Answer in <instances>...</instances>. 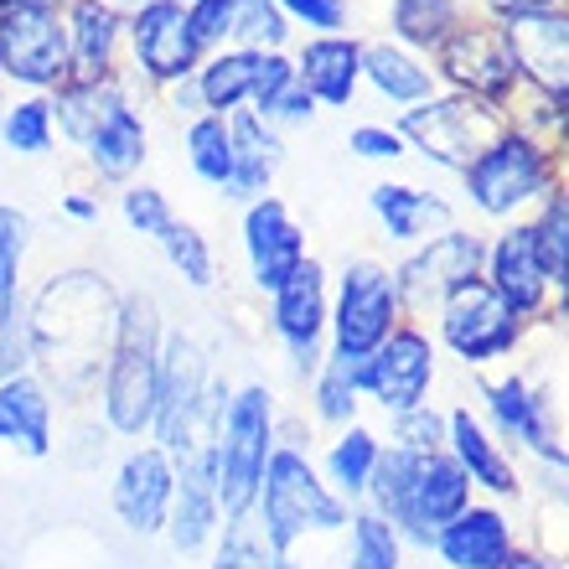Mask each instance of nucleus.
Instances as JSON below:
<instances>
[{
  "label": "nucleus",
  "mask_w": 569,
  "mask_h": 569,
  "mask_svg": "<svg viewBox=\"0 0 569 569\" xmlns=\"http://www.w3.org/2000/svg\"><path fill=\"white\" fill-rule=\"evenodd\" d=\"M124 99H130L124 73H114V78H73L68 73L58 89L47 93V104H52V130H62L73 146H83V140L104 124L109 109L124 104Z\"/></svg>",
  "instance_id": "nucleus-33"
},
{
  "label": "nucleus",
  "mask_w": 569,
  "mask_h": 569,
  "mask_svg": "<svg viewBox=\"0 0 569 569\" xmlns=\"http://www.w3.org/2000/svg\"><path fill=\"white\" fill-rule=\"evenodd\" d=\"M290 37H296V27L284 21L274 0H233L228 47H239V52H290Z\"/></svg>",
  "instance_id": "nucleus-41"
},
{
  "label": "nucleus",
  "mask_w": 569,
  "mask_h": 569,
  "mask_svg": "<svg viewBox=\"0 0 569 569\" xmlns=\"http://www.w3.org/2000/svg\"><path fill=\"white\" fill-rule=\"evenodd\" d=\"M223 539L212 549V565L208 569H270V543L259 533V518L243 512V518H223Z\"/></svg>",
  "instance_id": "nucleus-44"
},
{
  "label": "nucleus",
  "mask_w": 569,
  "mask_h": 569,
  "mask_svg": "<svg viewBox=\"0 0 569 569\" xmlns=\"http://www.w3.org/2000/svg\"><path fill=\"white\" fill-rule=\"evenodd\" d=\"M487 409H492V425L512 440H523L539 461L549 466H565V440H559V425H555V399L543 389H533L528 378H497L481 389Z\"/></svg>",
  "instance_id": "nucleus-23"
},
{
  "label": "nucleus",
  "mask_w": 569,
  "mask_h": 569,
  "mask_svg": "<svg viewBox=\"0 0 569 569\" xmlns=\"http://www.w3.org/2000/svg\"><path fill=\"white\" fill-rule=\"evenodd\" d=\"M378 435L368 430V425H342V440H331L327 450V477H331V492L342 497V502H352V497H362V487H368V471H373L378 461Z\"/></svg>",
  "instance_id": "nucleus-38"
},
{
  "label": "nucleus",
  "mask_w": 569,
  "mask_h": 569,
  "mask_svg": "<svg viewBox=\"0 0 569 569\" xmlns=\"http://www.w3.org/2000/svg\"><path fill=\"white\" fill-rule=\"evenodd\" d=\"M27 243H31V218L21 208H11V202H0V378L27 373L31 362L27 290H21Z\"/></svg>",
  "instance_id": "nucleus-18"
},
{
  "label": "nucleus",
  "mask_w": 569,
  "mask_h": 569,
  "mask_svg": "<svg viewBox=\"0 0 569 569\" xmlns=\"http://www.w3.org/2000/svg\"><path fill=\"white\" fill-rule=\"evenodd\" d=\"M228 405V389L212 383L208 352L187 331H166L161 342V383H156V415L150 435L177 461L187 450H208L218 435V415Z\"/></svg>",
  "instance_id": "nucleus-4"
},
{
  "label": "nucleus",
  "mask_w": 569,
  "mask_h": 569,
  "mask_svg": "<svg viewBox=\"0 0 569 569\" xmlns=\"http://www.w3.org/2000/svg\"><path fill=\"white\" fill-rule=\"evenodd\" d=\"M497 27H502L508 58L518 68V89L569 104V6L508 16Z\"/></svg>",
  "instance_id": "nucleus-14"
},
{
  "label": "nucleus",
  "mask_w": 569,
  "mask_h": 569,
  "mask_svg": "<svg viewBox=\"0 0 569 569\" xmlns=\"http://www.w3.org/2000/svg\"><path fill=\"white\" fill-rule=\"evenodd\" d=\"M274 450V399L264 383L228 393L223 415H218V435H212V487H218V512L223 518H243L254 512L259 477Z\"/></svg>",
  "instance_id": "nucleus-6"
},
{
  "label": "nucleus",
  "mask_w": 569,
  "mask_h": 569,
  "mask_svg": "<svg viewBox=\"0 0 569 569\" xmlns=\"http://www.w3.org/2000/svg\"><path fill=\"white\" fill-rule=\"evenodd\" d=\"M177 6H192V0H177Z\"/></svg>",
  "instance_id": "nucleus-58"
},
{
  "label": "nucleus",
  "mask_w": 569,
  "mask_h": 569,
  "mask_svg": "<svg viewBox=\"0 0 569 569\" xmlns=\"http://www.w3.org/2000/svg\"><path fill=\"white\" fill-rule=\"evenodd\" d=\"M161 99L171 104V114H177V120H197V114H202V104H197V89H192V78H187V83H177V89H161Z\"/></svg>",
  "instance_id": "nucleus-53"
},
{
  "label": "nucleus",
  "mask_w": 569,
  "mask_h": 569,
  "mask_svg": "<svg viewBox=\"0 0 569 569\" xmlns=\"http://www.w3.org/2000/svg\"><path fill=\"white\" fill-rule=\"evenodd\" d=\"M435 327H440V342L466 362V368H481V362L508 358L512 347L523 342V316H512L502 300L492 296V284L466 280L461 290H450L440 306H435Z\"/></svg>",
  "instance_id": "nucleus-11"
},
{
  "label": "nucleus",
  "mask_w": 569,
  "mask_h": 569,
  "mask_svg": "<svg viewBox=\"0 0 569 569\" xmlns=\"http://www.w3.org/2000/svg\"><path fill=\"white\" fill-rule=\"evenodd\" d=\"M228 146H233V177H228V197L254 202L270 197L274 171L284 161V140L274 124H264L254 109H233L228 114Z\"/></svg>",
  "instance_id": "nucleus-27"
},
{
  "label": "nucleus",
  "mask_w": 569,
  "mask_h": 569,
  "mask_svg": "<svg viewBox=\"0 0 569 569\" xmlns=\"http://www.w3.org/2000/svg\"><path fill=\"white\" fill-rule=\"evenodd\" d=\"M290 27H300L306 37H337L352 31V0H274Z\"/></svg>",
  "instance_id": "nucleus-46"
},
{
  "label": "nucleus",
  "mask_w": 569,
  "mask_h": 569,
  "mask_svg": "<svg viewBox=\"0 0 569 569\" xmlns=\"http://www.w3.org/2000/svg\"><path fill=\"white\" fill-rule=\"evenodd\" d=\"M52 104H47V93H21L11 104L0 109V140L6 150L16 156H47L52 150Z\"/></svg>",
  "instance_id": "nucleus-40"
},
{
  "label": "nucleus",
  "mask_w": 569,
  "mask_h": 569,
  "mask_svg": "<svg viewBox=\"0 0 569 569\" xmlns=\"http://www.w3.org/2000/svg\"><path fill=\"white\" fill-rule=\"evenodd\" d=\"M316 415L327 425H352L362 399V358H347V352H327L316 362Z\"/></svg>",
  "instance_id": "nucleus-37"
},
{
  "label": "nucleus",
  "mask_w": 569,
  "mask_h": 569,
  "mask_svg": "<svg viewBox=\"0 0 569 569\" xmlns=\"http://www.w3.org/2000/svg\"><path fill=\"white\" fill-rule=\"evenodd\" d=\"M393 130L405 136V146L415 150V156H425L430 166L461 177L466 166L477 161L481 150L508 130V114L492 109V104H481V99H466V93L440 89V93H430L425 104L399 109Z\"/></svg>",
  "instance_id": "nucleus-7"
},
{
  "label": "nucleus",
  "mask_w": 569,
  "mask_h": 569,
  "mask_svg": "<svg viewBox=\"0 0 569 569\" xmlns=\"http://www.w3.org/2000/svg\"><path fill=\"white\" fill-rule=\"evenodd\" d=\"M481 280L492 284V296L508 306L512 316H533L549 311V280L539 274V259H533V243H528V223H502L497 239H487V254H481Z\"/></svg>",
  "instance_id": "nucleus-21"
},
{
  "label": "nucleus",
  "mask_w": 569,
  "mask_h": 569,
  "mask_svg": "<svg viewBox=\"0 0 569 569\" xmlns=\"http://www.w3.org/2000/svg\"><path fill=\"white\" fill-rule=\"evenodd\" d=\"M243 259H249V274L264 296L280 290L306 259V228L296 223V212L284 208L280 197L243 202Z\"/></svg>",
  "instance_id": "nucleus-19"
},
{
  "label": "nucleus",
  "mask_w": 569,
  "mask_h": 569,
  "mask_svg": "<svg viewBox=\"0 0 569 569\" xmlns=\"http://www.w3.org/2000/svg\"><path fill=\"white\" fill-rule=\"evenodd\" d=\"M399 321H405V306H399V290H393V270L378 264V259H352L337 274V296H331V352L368 358Z\"/></svg>",
  "instance_id": "nucleus-9"
},
{
  "label": "nucleus",
  "mask_w": 569,
  "mask_h": 569,
  "mask_svg": "<svg viewBox=\"0 0 569 569\" xmlns=\"http://www.w3.org/2000/svg\"><path fill=\"white\" fill-rule=\"evenodd\" d=\"M481 254H487V239L471 233V228H446L435 239L415 243L409 259L393 270V290H399V306H405V321L409 316H425L435 311L450 290H461L466 280L481 274Z\"/></svg>",
  "instance_id": "nucleus-12"
},
{
  "label": "nucleus",
  "mask_w": 569,
  "mask_h": 569,
  "mask_svg": "<svg viewBox=\"0 0 569 569\" xmlns=\"http://www.w3.org/2000/svg\"><path fill=\"white\" fill-rule=\"evenodd\" d=\"M187 166L197 171V181H208V187L228 192V177H233V146H228V120L223 114H197V120H187Z\"/></svg>",
  "instance_id": "nucleus-39"
},
{
  "label": "nucleus",
  "mask_w": 569,
  "mask_h": 569,
  "mask_svg": "<svg viewBox=\"0 0 569 569\" xmlns=\"http://www.w3.org/2000/svg\"><path fill=\"white\" fill-rule=\"evenodd\" d=\"M0 11H47V16H62L68 0H0Z\"/></svg>",
  "instance_id": "nucleus-56"
},
{
  "label": "nucleus",
  "mask_w": 569,
  "mask_h": 569,
  "mask_svg": "<svg viewBox=\"0 0 569 569\" xmlns=\"http://www.w3.org/2000/svg\"><path fill=\"white\" fill-rule=\"evenodd\" d=\"M471 508V481L446 450H430L415 461V477H409V492L399 502V518H393V533L399 539H415L430 549V539L450 518H461Z\"/></svg>",
  "instance_id": "nucleus-17"
},
{
  "label": "nucleus",
  "mask_w": 569,
  "mask_h": 569,
  "mask_svg": "<svg viewBox=\"0 0 569 569\" xmlns=\"http://www.w3.org/2000/svg\"><path fill=\"white\" fill-rule=\"evenodd\" d=\"M171 492H177V471H171V456L161 446H136L114 471V512L140 539L166 533Z\"/></svg>",
  "instance_id": "nucleus-20"
},
{
  "label": "nucleus",
  "mask_w": 569,
  "mask_h": 569,
  "mask_svg": "<svg viewBox=\"0 0 569 569\" xmlns=\"http://www.w3.org/2000/svg\"><path fill=\"white\" fill-rule=\"evenodd\" d=\"M492 21H508V16H523V11H555V6H565V0H481Z\"/></svg>",
  "instance_id": "nucleus-52"
},
{
  "label": "nucleus",
  "mask_w": 569,
  "mask_h": 569,
  "mask_svg": "<svg viewBox=\"0 0 569 569\" xmlns=\"http://www.w3.org/2000/svg\"><path fill=\"white\" fill-rule=\"evenodd\" d=\"M254 518L259 533L270 543V555H290L306 533H337L347 528V502L331 492L327 481L316 477V466L306 461V450L296 446H274L259 477L254 497Z\"/></svg>",
  "instance_id": "nucleus-5"
},
{
  "label": "nucleus",
  "mask_w": 569,
  "mask_h": 569,
  "mask_svg": "<svg viewBox=\"0 0 569 569\" xmlns=\"http://www.w3.org/2000/svg\"><path fill=\"white\" fill-rule=\"evenodd\" d=\"M368 208H373V218L383 223V233L393 243H425L435 233L456 228L446 197L425 192L415 181H378L373 192H368Z\"/></svg>",
  "instance_id": "nucleus-30"
},
{
  "label": "nucleus",
  "mask_w": 569,
  "mask_h": 569,
  "mask_svg": "<svg viewBox=\"0 0 569 569\" xmlns=\"http://www.w3.org/2000/svg\"><path fill=\"white\" fill-rule=\"evenodd\" d=\"M62 212H68L73 223H99V197L93 192H68L62 197Z\"/></svg>",
  "instance_id": "nucleus-54"
},
{
  "label": "nucleus",
  "mask_w": 569,
  "mask_h": 569,
  "mask_svg": "<svg viewBox=\"0 0 569 569\" xmlns=\"http://www.w3.org/2000/svg\"><path fill=\"white\" fill-rule=\"evenodd\" d=\"M270 569H300V565H296L290 555H274V559H270Z\"/></svg>",
  "instance_id": "nucleus-57"
},
{
  "label": "nucleus",
  "mask_w": 569,
  "mask_h": 569,
  "mask_svg": "<svg viewBox=\"0 0 569 569\" xmlns=\"http://www.w3.org/2000/svg\"><path fill=\"white\" fill-rule=\"evenodd\" d=\"M347 150H352L358 161H405L409 156L405 136H399L393 124H373V120L347 130Z\"/></svg>",
  "instance_id": "nucleus-49"
},
{
  "label": "nucleus",
  "mask_w": 569,
  "mask_h": 569,
  "mask_svg": "<svg viewBox=\"0 0 569 569\" xmlns=\"http://www.w3.org/2000/svg\"><path fill=\"white\" fill-rule=\"evenodd\" d=\"M68 73L114 78L124 73V11L114 0H68Z\"/></svg>",
  "instance_id": "nucleus-24"
},
{
  "label": "nucleus",
  "mask_w": 569,
  "mask_h": 569,
  "mask_svg": "<svg viewBox=\"0 0 569 569\" xmlns=\"http://www.w3.org/2000/svg\"><path fill=\"white\" fill-rule=\"evenodd\" d=\"M300 89L316 99V109H352L362 93V37L337 31V37H306L290 52Z\"/></svg>",
  "instance_id": "nucleus-22"
},
{
  "label": "nucleus",
  "mask_w": 569,
  "mask_h": 569,
  "mask_svg": "<svg viewBox=\"0 0 569 569\" xmlns=\"http://www.w3.org/2000/svg\"><path fill=\"white\" fill-rule=\"evenodd\" d=\"M187 21H192V37L202 52H223L233 37V0H192Z\"/></svg>",
  "instance_id": "nucleus-48"
},
{
  "label": "nucleus",
  "mask_w": 569,
  "mask_h": 569,
  "mask_svg": "<svg viewBox=\"0 0 569 569\" xmlns=\"http://www.w3.org/2000/svg\"><path fill=\"white\" fill-rule=\"evenodd\" d=\"M502 569H565L559 559H549V555H528V549H512L508 559H502Z\"/></svg>",
  "instance_id": "nucleus-55"
},
{
  "label": "nucleus",
  "mask_w": 569,
  "mask_h": 569,
  "mask_svg": "<svg viewBox=\"0 0 569 569\" xmlns=\"http://www.w3.org/2000/svg\"><path fill=\"white\" fill-rule=\"evenodd\" d=\"M347 528H352V555H347V569H399L405 539H399L378 512H352Z\"/></svg>",
  "instance_id": "nucleus-43"
},
{
  "label": "nucleus",
  "mask_w": 569,
  "mask_h": 569,
  "mask_svg": "<svg viewBox=\"0 0 569 569\" xmlns=\"http://www.w3.org/2000/svg\"><path fill=\"white\" fill-rule=\"evenodd\" d=\"M0 446H11L27 461L52 456V393L37 373L0 378Z\"/></svg>",
  "instance_id": "nucleus-26"
},
{
  "label": "nucleus",
  "mask_w": 569,
  "mask_h": 569,
  "mask_svg": "<svg viewBox=\"0 0 569 569\" xmlns=\"http://www.w3.org/2000/svg\"><path fill=\"white\" fill-rule=\"evenodd\" d=\"M446 456L466 471L471 487H487L497 497H518V471L492 440V430L471 415V409H450L446 415Z\"/></svg>",
  "instance_id": "nucleus-31"
},
{
  "label": "nucleus",
  "mask_w": 569,
  "mask_h": 569,
  "mask_svg": "<svg viewBox=\"0 0 569 569\" xmlns=\"http://www.w3.org/2000/svg\"><path fill=\"white\" fill-rule=\"evenodd\" d=\"M362 83L393 109L425 104L430 93H440V83H435V73H430V58L389 42V37L362 42Z\"/></svg>",
  "instance_id": "nucleus-32"
},
{
  "label": "nucleus",
  "mask_w": 569,
  "mask_h": 569,
  "mask_svg": "<svg viewBox=\"0 0 569 569\" xmlns=\"http://www.w3.org/2000/svg\"><path fill=\"white\" fill-rule=\"evenodd\" d=\"M430 549L450 569H502V559L512 555V523L497 508H477L471 502L461 518H450L435 533Z\"/></svg>",
  "instance_id": "nucleus-29"
},
{
  "label": "nucleus",
  "mask_w": 569,
  "mask_h": 569,
  "mask_svg": "<svg viewBox=\"0 0 569 569\" xmlns=\"http://www.w3.org/2000/svg\"><path fill=\"white\" fill-rule=\"evenodd\" d=\"M466 16V0H389V42L430 58Z\"/></svg>",
  "instance_id": "nucleus-35"
},
{
  "label": "nucleus",
  "mask_w": 569,
  "mask_h": 569,
  "mask_svg": "<svg viewBox=\"0 0 569 569\" xmlns=\"http://www.w3.org/2000/svg\"><path fill=\"white\" fill-rule=\"evenodd\" d=\"M114 311L120 296L104 274L93 270H62L27 300V337L31 358L58 378L68 393L89 389L104 373L109 337H114Z\"/></svg>",
  "instance_id": "nucleus-1"
},
{
  "label": "nucleus",
  "mask_w": 569,
  "mask_h": 569,
  "mask_svg": "<svg viewBox=\"0 0 569 569\" xmlns=\"http://www.w3.org/2000/svg\"><path fill=\"white\" fill-rule=\"evenodd\" d=\"M120 212L124 223H130V233H140V239H161L166 228H171V202H166L161 187H150V181H130L120 192Z\"/></svg>",
  "instance_id": "nucleus-45"
},
{
  "label": "nucleus",
  "mask_w": 569,
  "mask_h": 569,
  "mask_svg": "<svg viewBox=\"0 0 569 569\" xmlns=\"http://www.w3.org/2000/svg\"><path fill=\"white\" fill-rule=\"evenodd\" d=\"M565 181V146H549L523 130H502L477 161L461 171L466 202L492 218V223H518L523 212H533L543 197Z\"/></svg>",
  "instance_id": "nucleus-3"
},
{
  "label": "nucleus",
  "mask_w": 569,
  "mask_h": 569,
  "mask_svg": "<svg viewBox=\"0 0 569 569\" xmlns=\"http://www.w3.org/2000/svg\"><path fill=\"white\" fill-rule=\"evenodd\" d=\"M435 383V347L425 327L399 321L383 342L362 358V399H373L383 415H409L430 399Z\"/></svg>",
  "instance_id": "nucleus-13"
},
{
  "label": "nucleus",
  "mask_w": 569,
  "mask_h": 569,
  "mask_svg": "<svg viewBox=\"0 0 569 569\" xmlns=\"http://www.w3.org/2000/svg\"><path fill=\"white\" fill-rule=\"evenodd\" d=\"M393 446L415 450V456L446 450V415H435L430 405L409 409V415H393Z\"/></svg>",
  "instance_id": "nucleus-47"
},
{
  "label": "nucleus",
  "mask_w": 569,
  "mask_h": 569,
  "mask_svg": "<svg viewBox=\"0 0 569 569\" xmlns=\"http://www.w3.org/2000/svg\"><path fill=\"white\" fill-rule=\"evenodd\" d=\"M171 471H177V492H171L166 533H171V549H177V555H197V549L218 533V523H223L218 487H212V446L177 456Z\"/></svg>",
  "instance_id": "nucleus-25"
},
{
  "label": "nucleus",
  "mask_w": 569,
  "mask_h": 569,
  "mask_svg": "<svg viewBox=\"0 0 569 569\" xmlns=\"http://www.w3.org/2000/svg\"><path fill=\"white\" fill-rule=\"evenodd\" d=\"M124 58L150 89L161 93L187 83L208 52L197 47L187 6H177V0H140V6L124 11Z\"/></svg>",
  "instance_id": "nucleus-10"
},
{
  "label": "nucleus",
  "mask_w": 569,
  "mask_h": 569,
  "mask_svg": "<svg viewBox=\"0 0 569 569\" xmlns=\"http://www.w3.org/2000/svg\"><path fill=\"white\" fill-rule=\"evenodd\" d=\"M430 73L446 93L481 99V104L502 109V114L518 99V68H512L502 27L492 16H466L461 27L430 52Z\"/></svg>",
  "instance_id": "nucleus-8"
},
{
  "label": "nucleus",
  "mask_w": 569,
  "mask_h": 569,
  "mask_svg": "<svg viewBox=\"0 0 569 569\" xmlns=\"http://www.w3.org/2000/svg\"><path fill=\"white\" fill-rule=\"evenodd\" d=\"M254 73H259V52H239V47H223V52H208L202 68L192 73L197 104L202 114H233V109H249V93H254Z\"/></svg>",
  "instance_id": "nucleus-34"
},
{
  "label": "nucleus",
  "mask_w": 569,
  "mask_h": 569,
  "mask_svg": "<svg viewBox=\"0 0 569 569\" xmlns=\"http://www.w3.org/2000/svg\"><path fill=\"white\" fill-rule=\"evenodd\" d=\"M83 156H89V171L109 187H130L140 177V166L150 156V130H146V114H140L130 99L114 104L104 114V124L83 140Z\"/></svg>",
  "instance_id": "nucleus-28"
},
{
  "label": "nucleus",
  "mask_w": 569,
  "mask_h": 569,
  "mask_svg": "<svg viewBox=\"0 0 569 569\" xmlns=\"http://www.w3.org/2000/svg\"><path fill=\"white\" fill-rule=\"evenodd\" d=\"M0 78L27 93H52L68 78V27L47 11H0Z\"/></svg>",
  "instance_id": "nucleus-16"
},
{
  "label": "nucleus",
  "mask_w": 569,
  "mask_h": 569,
  "mask_svg": "<svg viewBox=\"0 0 569 569\" xmlns=\"http://www.w3.org/2000/svg\"><path fill=\"white\" fill-rule=\"evenodd\" d=\"M528 223V243H533V259H539V274L549 280V290H565L569 280V181H559L555 192L543 197Z\"/></svg>",
  "instance_id": "nucleus-36"
},
{
  "label": "nucleus",
  "mask_w": 569,
  "mask_h": 569,
  "mask_svg": "<svg viewBox=\"0 0 569 569\" xmlns=\"http://www.w3.org/2000/svg\"><path fill=\"white\" fill-rule=\"evenodd\" d=\"M259 120L274 124V130H284V124H311L316 120V99L300 89V78H296V83H290V89H284L280 99H274V104L259 114Z\"/></svg>",
  "instance_id": "nucleus-51"
},
{
  "label": "nucleus",
  "mask_w": 569,
  "mask_h": 569,
  "mask_svg": "<svg viewBox=\"0 0 569 569\" xmlns=\"http://www.w3.org/2000/svg\"><path fill=\"white\" fill-rule=\"evenodd\" d=\"M156 243H161L166 264H171L181 280L192 284V290H208L212 274H218V259H212V243L202 239V228H192V223H181V218H171V228H166Z\"/></svg>",
  "instance_id": "nucleus-42"
},
{
  "label": "nucleus",
  "mask_w": 569,
  "mask_h": 569,
  "mask_svg": "<svg viewBox=\"0 0 569 569\" xmlns=\"http://www.w3.org/2000/svg\"><path fill=\"white\" fill-rule=\"evenodd\" d=\"M161 342L166 321L150 290L120 296L114 311V337L104 358V420L114 435H150L156 415V383H161Z\"/></svg>",
  "instance_id": "nucleus-2"
},
{
  "label": "nucleus",
  "mask_w": 569,
  "mask_h": 569,
  "mask_svg": "<svg viewBox=\"0 0 569 569\" xmlns=\"http://www.w3.org/2000/svg\"><path fill=\"white\" fill-rule=\"evenodd\" d=\"M296 83V62H290V52H259V73H254V93H249V109L254 114H264V109L280 99L284 89Z\"/></svg>",
  "instance_id": "nucleus-50"
},
{
  "label": "nucleus",
  "mask_w": 569,
  "mask_h": 569,
  "mask_svg": "<svg viewBox=\"0 0 569 569\" xmlns=\"http://www.w3.org/2000/svg\"><path fill=\"white\" fill-rule=\"evenodd\" d=\"M327 316H331V284H327V264L321 259H300L296 274L270 290V327L284 342L296 373H316V362L327 358L321 342H327Z\"/></svg>",
  "instance_id": "nucleus-15"
}]
</instances>
